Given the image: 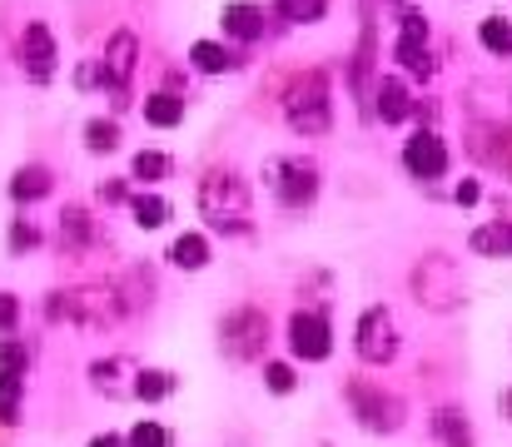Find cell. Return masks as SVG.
<instances>
[{
  "label": "cell",
  "mask_w": 512,
  "mask_h": 447,
  "mask_svg": "<svg viewBox=\"0 0 512 447\" xmlns=\"http://www.w3.org/2000/svg\"><path fill=\"white\" fill-rule=\"evenodd\" d=\"M264 179H269V189H274L279 209H289V214H304V209H314V199H319V189H324V174H319V164H314V159H304V154L274 159Z\"/></svg>",
  "instance_id": "5"
},
{
  "label": "cell",
  "mask_w": 512,
  "mask_h": 447,
  "mask_svg": "<svg viewBox=\"0 0 512 447\" xmlns=\"http://www.w3.org/2000/svg\"><path fill=\"white\" fill-rule=\"evenodd\" d=\"M274 15L289 25H319L329 20V0H274Z\"/></svg>",
  "instance_id": "30"
},
{
  "label": "cell",
  "mask_w": 512,
  "mask_h": 447,
  "mask_svg": "<svg viewBox=\"0 0 512 447\" xmlns=\"http://www.w3.org/2000/svg\"><path fill=\"white\" fill-rule=\"evenodd\" d=\"M130 194H135V189H130V179H100V184H95V199H100L105 209L130 204Z\"/></svg>",
  "instance_id": "38"
},
{
  "label": "cell",
  "mask_w": 512,
  "mask_h": 447,
  "mask_svg": "<svg viewBox=\"0 0 512 447\" xmlns=\"http://www.w3.org/2000/svg\"><path fill=\"white\" fill-rule=\"evenodd\" d=\"M0 373H5V378H25V373H30V348H25V338H0Z\"/></svg>",
  "instance_id": "34"
},
{
  "label": "cell",
  "mask_w": 512,
  "mask_h": 447,
  "mask_svg": "<svg viewBox=\"0 0 512 447\" xmlns=\"http://www.w3.org/2000/svg\"><path fill=\"white\" fill-rule=\"evenodd\" d=\"M174 174V159L165 149H135V159H130V179L140 184V189H155V184H165Z\"/></svg>",
  "instance_id": "25"
},
{
  "label": "cell",
  "mask_w": 512,
  "mask_h": 447,
  "mask_svg": "<svg viewBox=\"0 0 512 447\" xmlns=\"http://www.w3.org/2000/svg\"><path fill=\"white\" fill-rule=\"evenodd\" d=\"M5 194H10L15 204H40V199H50V194H55V169H50V164H40V159H30V164H20V169L10 174Z\"/></svg>",
  "instance_id": "17"
},
{
  "label": "cell",
  "mask_w": 512,
  "mask_h": 447,
  "mask_svg": "<svg viewBox=\"0 0 512 447\" xmlns=\"http://www.w3.org/2000/svg\"><path fill=\"white\" fill-rule=\"evenodd\" d=\"M343 403H348V413L358 418V428H368V433H398L403 418H408L403 398L388 393V388L373 383V378H348V383H343Z\"/></svg>",
  "instance_id": "4"
},
{
  "label": "cell",
  "mask_w": 512,
  "mask_h": 447,
  "mask_svg": "<svg viewBox=\"0 0 512 447\" xmlns=\"http://www.w3.org/2000/svg\"><path fill=\"white\" fill-rule=\"evenodd\" d=\"M80 145H85V154H115V149L125 145V130H120L115 115H95V120H85Z\"/></svg>",
  "instance_id": "24"
},
{
  "label": "cell",
  "mask_w": 512,
  "mask_h": 447,
  "mask_svg": "<svg viewBox=\"0 0 512 447\" xmlns=\"http://www.w3.org/2000/svg\"><path fill=\"white\" fill-rule=\"evenodd\" d=\"M393 60H398V75H403V80H433V75H438L433 50L418 45V40H393Z\"/></svg>",
  "instance_id": "22"
},
{
  "label": "cell",
  "mask_w": 512,
  "mask_h": 447,
  "mask_svg": "<svg viewBox=\"0 0 512 447\" xmlns=\"http://www.w3.org/2000/svg\"><path fill=\"white\" fill-rule=\"evenodd\" d=\"M264 343H269V313L259 303H239V308H229L219 318V348L234 363H259Z\"/></svg>",
  "instance_id": "6"
},
{
  "label": "cell",
  "mask_w": 512,
  "mask_h": 447,
  "mask_svg": "<svg viewBox=\"0 0 512 447\" xmlns=\"http://www.w3.org/2000/svg\"><path fill=\"white\" fill-rule=\"evenodd\" d=\"M219 30H224V45L249 50V45H259L269 35V10L259 0H229L219 10Z\"/></svg>",
  "instance_id": "12"
},
{
  "label": "cell",
  "mask_w": 512,
  "mask_h": 447,
  "mask_svg": "<svg viewBox=\"0 0 512 447\" xmlns=\"http://www.w3.org/2000/svg\"><path fill=\"white\" fill-rule=\"evenodd\" d=\"M398 348H403V333H398L393 308H388V303L363 308L358 323H353V353H358L368 368H388V363L398 358Z\"/></svg>",
  "instance_id": "7"
},
{
  "label": "cell",
  "mask_w": 512,
  "mask_h": 447,
  "mask_svg": "<svg viewBox=\"0 0 512 447\" xmlns=\"http://www.w3.org/2000/svg\"><path fill=\"white\" fill-rule=\"evenodd\" d=\"M60 249L65 254H90L100 249V219L85 204H65L60 209Z\"/></svg>",
  "instance_id": "15"
},
{
  "label": "cell",
  "mask_w": 512,
  "mask_h": 447,
  "mask_svg": "<svg viewBox=\"0 0 512 447\" xmlns=\"http://www.w3.org/2000/svg\"><path fill=\"white\" fill-rule=\"evenodd\" d=\"M478 199H483V184H478V179H458V184H453V204L468 209V204H478Z\"/></svg>",
  "instance_id": "41"
},
{
  "label": "cell",
  "mask_w": 512,
  "mask_h": 447,
  "mask_svg": "<svg viewBox=\"0 0 512 447\" xmlns=\"http://www.w3.org/2000/svg\"><path fill=\"white\" fill-rule=\"evenodd\" d=\"M90 447H125L120 433H100V438H90Z\"/></svg>",
  "instance_id": "42"
},
{
  "label": "cell",
  "mask_w": 512,
  "mask_h": 447,
  "mask_svg": "<svg viewBox=\"0 0 512 447\" xmlns=\"http://www.w3.org/2000/svg\"><path fill=\"white\" fill-rule=\"evenodd\" d=\"M264 388H269L274 398H289V393L299 388V373H294V363H284V358H269V363H264Z\"/></svg>",
  "instance_id": "33"
},
{
  "label": "cell",
  "mask_w": 512,
  "mask_h": 447,
  "mask_svg": "<svg viewBox=\"0 0 512 447\" xmlns=\"http://www.w3.org/2000/svg\"><path fill=\"white\" fill-rule=\"evenodd\" d=\"M70 80H75V90H80V95H90V90H105V65H100V60H80Z\"/></svg>",
  "instance_id": "37"
},
{
  "label": "cell",
  "mask_w": 512,
  "mask_h": 447,
  "mask_svg": "<svg viewBox=\"0 0 512 447\" xmlns=\"http://www.w3.org/2000/svg\"><path fill=\"white\" fill-rule=\"evenodd\" d=\"M40 244H45L40 224H35V219H25V214H15V219H10V229H5V249H10V259H25V254H35Z\"/></svg>",
  "instance_id": "29"
},
{
  "label": "cell",
  "mask_w": 512,
  "mask_h": 447,
  "mask_svg": "<svg viewBox=\"0 0 512 447\" xmlns=\"http://www.w3.org/2000/svg\"><path fill=\"white\" fill-rule=\"evenodd\" d=\"M170 259L179 274H199V269H209V259H214V244H209V234L204 229H184V234H174L170 244Z\"/></svg>",
  "instance_id": "18"
},
{
  "label": "cell",
  "mask_w": 512,
  "mask_h": 447,
  "mask_svg": "<svg viewBox=\"0 0 512 447\" xmlns=\"http://www.w3.org/2000/svg\"><path fill=\"white\" fill-rule=\"evenodd\" d=\"M289 353L304 363H324L334 353V323L329 308H294L289 313Z\"/></svg>",
  "instance_id": "10"
},
{
  "label": "cell",
  "mask_w": 512,
  "mask_h": 447,
  "mask_svg": "<svg viewBox=\"0 0 512 447\" xmlns=\"http://www.w3.org/2000/svg\"><path fill=\"white\" fill-rule=\"evenodd\" d=\"M478 45H483L488 55L508 60L512 55V20L508 15H483V20H478Z\"/></svg>",
  "instance_id": "28"
},
{
  "label": "cell",
  "mask_w": 512,
  "mask_h": 447,
  "mask_svg": "<svg viewBox=\"0 0 512 447\" xmlns=\"http://www.w3.org/2000/svg\"><path fill=\"white\" fill-rule=\"evenodd\" d=\"M468 254L478 259H512V219H488L468 234Z\"/></svg>",
  "instance_id": "20"
},
{
  "label": "cell",
  "mask_w": 512,
  "mask_h": 447,
  "mask_svg": "<svg viewBox=\"0 0 512 447\" xmlns=\"http://www.w3.org/2000/svg\"><path fill=\"white\" fill-rule=\"evenodd\" d=\"M284 120L304 140H319V135L334 130V75L324 65H309V70H299L289 80V90H284Z\"/></svg>",
  "instance_id": "1"
},
{
  "label": "cell",
  "mask_w": 512,
  "mask_h": 447,
  "mask_svg": "<svg viewBox=\"0 0 512 447\" xmlns=\"http://www.w3.org/2000/svg\"><path fill=\"white\" fill-rule=\"evenodd\" d=\"M130 219H135V229H145V234H155V229H165L174 219V204L165 199V194H155V189H135L130 194Z\"/></svg>",
  "instance_id": "19"
},
{
  "label": "cell",
  "mask_w": 512,
  "mask_h": 447,
  "mask_svg": "<svg viewBox=\"0 0 512 447\" xmlns=\"http://www.w3.org/2000/svg\"><path fill=\"white\" fill-rule=\"evenodd\" d=\"M125 447H170V428L155 423V418H140V423L125 433Z\"/></svg>",
  "instance_id": "35"
},
{
  "label": "cell",
  "mask_w": 512,
  "mask_h": 447,
  "mask_svg": "<svg viewBox=\"0 0 512 447\" xmlns=\"http://www.w3.org/2000/svg\"><path fill=\"white\" fill-rule=\"evenodd\" d=\"M115 298H120V313H135V308H150V298H155V274H150L145 264H135V269H125V279L115 284Z\"/></svg>",
  "instance_id": "23"
},
{
  "label": "cell",
  "mask_w": 512,
  "mask_h": 447,
  "mask_svg": "<svg viewBox=\"0 0 512 447\" xmlns=\"http://www.w3.org/2000/svg\"><path fill=\"white\" fill-rule=\"evenodd\" d=\"M100 65H105V90H115V110H125L135 70H140V35L135 30H115L105 55H100Z\"/></svg>",
  "instance_id": "11"
},
{
  "label": "cell",
  "mask_w": 512,
  "mask_h": 447,
  "mask_svg": "<svg viewBox=\"0 0 512 447\" xmlns=\"http://www.w3.org/2000/svg\"><path fill=\"white\" fill-rule=\"evenodd\" d=\"M189 65L199 75H239L249 65V50H234L224 40H194L189 45Z\"/></svg>",
  "instance_id": "16"
},
{
  "label": "cell",
  "mask_w": 512,
  "mask_h": 447,
  "mask_svg": "<svg viewBox=\"0 0 512 447\" xmlns=\"http://www.w3.org/2000/svg\"><path fill=\"white\" fill-rule=\"evenodd\" d=\"M433 438L443 447H473V423L463 408H438L433 413Z\"/></svg>",
  "instance_id": "27"
},
{
  "label": "cell",
  "mask_w": 512,
  "mask_h": 447,
  "mask_svg": "<svg viewBox=\"0 0 512 447\" xmlns=\"http://www.w3.org/2000/svg\"><path fill=\"white\" fill-rule=\"evenodd\" d=\"M373 115L383 120V125H403V120H413V90H408V80L403 75H378V85H373Z\"/></svg>",
  "instance_id": "14"
},
{
  "label": "cell",
  "mask_w": 512,
  "mask_h": 447,
  "mask_svg": "<svg viewBox=\"0 0 512 447\" xmlns=\"http://www.w3.org/2000/svg\"><path fill=\"white\" fill-rule=\"evenodd\" d=\"M199 214L214 234H254V219H249V184L234 174V169H204L199 179Z\"/></svg>",
  "instance_id": "2"
},
{
  "label": "cell",
  "mask_w": 512,
  "mask_h": 447,
  "mask_svg": "<svg viewBox=\"0 0 512 447\" xmlns=\"http://www.w3.org/2000/svg\"><path fill=\"white\" fill-rule=\"evenodd\" d=\"M25 408V378H5L0 373V428H15Z\"/></svg>",
  "instance_id": "32"
},
{
  "label": "cell",
  "mask_w": 512,
  "mask_h": 447,
  "mask_svg": "<svg viewBox=\"0 0 512 447\" xmlns=\"http://www.w3.org/2000/svg\"><path fill=\"white\" fill-rule=\"evenodd\" d=\"M120 373H125L120 358H100V363H90V388L95 393H110V398H125L130 388L120 383Z\"/></svg>",
  "instance_id": "31"
},
{
  "label": "cell",
  "mask_w": 512,
  "mask_h": 447,
  "mask_svg": "<svg viewBox=\"0 0 512 447\" xmlns=\"http://www.w3.org/2000/svg\"><path fill=\"white\" fill-rule=\"evenodd\" d=\"M45 323H70V289L45 294Z\"/></svg>",
  "instance_id": "40"
},
{
  "label": "cell",
  "mask_w": 512,
  "mask_h": 447,
  "mask_svg": "<svg viewBox=\"0 0 512 447\" xmlns=\"http://www.w3.org/2000/svg\"><path fill=\"white\" fill-rule=\"evenodd\" d=\"M15 65L30 85H50L60 70V40L50 30V20H25L15 35Z\"/></svg>",
  "instance_id": "8"
},
{
  "label": "cell",
  "mask_w": 512,
  "mask_h": 447,
  "mask_svg": "<svg viewBox=\"0 0 512 447\" xmlns=\"http://www.w3.org/2000/svg\"><path fill=\"white\" fill-rule=\"evenodd\" d=\"M403 169H408L418 184L448 179V169H453V149H448V140H443L438 130L418 125V130L403 140Z\"/></svg>",
  "instance_id": "9"
},
{
  "label": "cell",
  "mask_w": 512,
  "mask_h": 447,
  "mask_svg": "<svg viewBox=\"0 0 512 447\" xmlns=\"http://www.w3.org/2000/svg\"><path fill=\"white\" fill-rule=\"evenodd\" d=\"M15 328H20V294L0 289V333H5V338H15Z\"/></svg>",
  "instance_id": "39"
},
{
  "label": "cell",
  "mask_w": 512,
  "mask_h": 447,
  "mask_svg": "<svg viewBox=\"0 0 512 447\" xmlns=\"http://www.w3.org/2000/svg\"><path fill=\"white\" fill-rule=\"evenodd\" d=\"M408 284H413V298H418L423 308H433V313L463 308V269H458V259L443 254V249L423 254V259L413 264Z\"/></svg>",
  "instance_id": "3"
},
{
  "label": "cell",
  "mask_w": 512,
  "mask_h": 447,
  "mask_svg": "<svg viewBox=\"0 0 512 447\" xmlns=\"http://www.w3.org/2000/svg\"><path fill=\"white\" fill-rule=\"evenodd\" d=\"M428 15H418V10H398V40H418V45H428Z\"/></svg>",
  "instance_id": "36"
},
{
  "label": "cell",
  "mask_w": 512,
  "mask_h": 447,
  "mask_svg": "<svg viewBox=\"0 0 512 447\" xmlns=\"http://www.w3.org/2000/svg\"><path fill=\"white\" fill-rule=\"evenodd\" d=\"M498 403H503V418H508V423H512V388H508V393H503V398H498Z\"/></svg>",
  "instance_id": "43"
},
{
  "label": "cell",
  "mask_w": 512,
  "mask_h": 447,
  "mask_svg": "<svg viewBox=\"0 0 512 447\" xmlns=\"http://www.w3.org/2000/svg\"><path fill=\"white\" fill-rule=\"evenodd\" d=\"M468 154H473L478 164L512 169V125H503V120H473V130H468Z\"/></svg>",
  "instance_id": "13"
},
{
  "label": "cell",
  "mask_w": 512,
  "mask_h": 447,
  "mask_svg": "<svg viewBox=\"0 0 512 447\" xmlns=\"http://www.w3.org/2000/svg\"><path fill=\"white\" fill-rule=\"evenodd\" d=\"M140 115H145V125H155V130H174V125H184L189 100H184V95H170V90H155V95L140 100Z\"/></svg>",
  "instance_id": "21"
},
{
  "label": "cell",
  "mask_w": 512,
  "mask_h": 447,
  "mask_svg": "<svg viewBox=\"0 0 512 447\" xmlns=\"http://www.w3.org/2000/svg\"><path fill=\"white\" fill-rule=\"evenodd\" d=\"M174 388H179V373H170V368H135L130 398H140V403H165Z\"/></svg>",
  "instance_id": "26"
}]
</instances>
